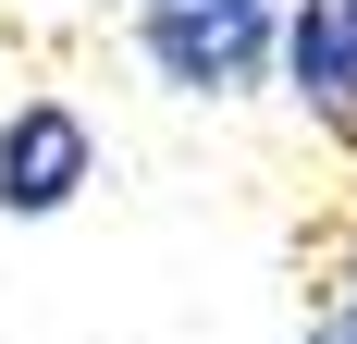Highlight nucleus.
Returning a JSON list of instances; mask_svg holds the SVG:
<instances>
[{"instance_id":"4","label":"nucleus","mask_w":357,"mask_h":344,"mask_svg":"<svg viewBox=\"0 0 357 344\" xmlns=\"http://www.w3.org/2000/svg\"><path fill=\"white\" fill-rule=\"evenodd\" d=\"M308 344H357V246H345V271H333V308H321Z\"/></svg>"},{"instance_id":"1","label":"nucleus","mask_w":357,"mask_h":344,"mask_svg":"<svg viewBox=\"0 0 357 344\" xmlns=\"http://www.w3.org/2000/svg\"><path fill=\"white\" fill-rule=\"evenodd\" d=\"M284 13L296 0H123V37L173 99H247L284 62Z\"/></svg>"},{"instance_id":"3","label":"nucleus","mask_w":357,"mask_h":344,"mask_svg":"<svg viewBox=\"0 0 357 344\" xmlns=\"http://www.w3.org/2000/svg\"><path fill=\"white\" fill-rule=\"evenodd\" d=\"M284 86L357 148V0H296L284 13Z\"/></svg>"},{"instance_id":"2","label":"nucleus","mask_w":357,"mask_h":344,"mask_svg":"<svg viewBox=\"0 0 357 344\" xmlns=\"http://www.w3.org/2000/svg\"><path fill=\"white\" fill-rule=\"evenodd\" d=\"M99 185V136H86V111L74 99H13L0 111V209L13 221H50Z\"/></svg>"}]
</instances>
